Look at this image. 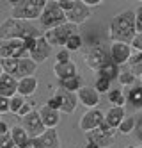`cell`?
<instances>
[{
    "label": "cell",
    "instance_id": "obj_1",
    "mask_svg": "<svg viewBox=\"0 0 142 148\" xmlns=\"http://www.w3.org/2000/svg\"><path fill=\"white\" fill-rule=\"evenodd\" d=\"M108 36L112 43H126L132 45V41L137 36V27H135V11L128 9L112 18L108 25Z\"/></svg>",
    "mask_w": 142,
    "mask_h": 148
},
{
    "label": "cell",
    "instance_id": "obj_2",
    "mask_svg": "<svg viewBox=\"0 0 142 148\" xmlns=\"http://www.w3.org/2000/svg\"><path fill=\"white\" fill-rule=\"evenodd\" d=\"M11 2V18L14 20H39L46 7L48 0H9Z\"/></svg>",
    "mask_w": 142,
    "mask_h": 148
},
{
    "label": "cell",
    "instance_id": "obj_3",
    "mask_svg": "<svg viewBox=\"0 0 142 148\" xmlns=\"http://www.w3.org/2000/svg\"><path fill=\"white\" fill-rule=\"evenodd\" d=\"M30 36H41L36 27H30L21 20H14V18H7L5 22L0 25V41L5 39H27Z\"/></svg>",
    "mask_w": 142,
    "mask_h": 148
},
{
    "label": "cell",
    "instance_id": "obj_4",
    "mask_svg": "<svg viewBox=\"0 0 142 148\" xmlns=\"http://www.w3.org/2000/svg\"><path fill=\"white\" fill-rule=\"evenodd\" d=\"M75 34H78V25H73V23L66 22V23H62L55 29H48L45 32V38L52 47H66L68 39Z\"/></svg>",
    "mask_w": 142,
    "mask_h": 148
},
{
    "label": "cell",
    "instance_id": "obj_5",
    "mask_svg": "<svg viewBox=\"0 0 142 148\" xmlns=\"http://www.w3.org/2000/svg\"><path fill=\"white\" fill-rule=\"evenodd\" d=\"M39 20H41V25L45 27L46 30L48 29H55V27H59V25L68 22V20H66V13L59 7L57 0H48L46 7H45V11H43Z\"/></svg>",
    "mask_w": 142,
    "mask_h": 148
},
{
    "label": "cell",
    "instance_id": "obj_6",
    "mask_svg": "<svg viewBox=\"0 0 142 148\" xmlns=\"http://www.w3.org/2000/svg\"><path fill=\"white\" fill-rule=\"evenodd\" d=\"M85 62L91 70H94L96 73L101 71L107 64H110L112 59H110V50H107L103 45H96L89 50V54L85 57Z\"/></svg>",
    "mask_w": 142,
    "mask_h": 148
},
{
    "label": "cell",
    "instance_id": "obj_7",
    "mask_svg": "<svg viewBox=\"0 0 142 148\" xmlns=\"http://www.w3.org/2000/svg\"><path fill=\"white\" fill-rule=\"evenodd\" d=\"M85 136H87V141H89V143H94V145H98L100 148H108V146H112V143H114L116 129H112L110 125H107L103 121L98 129L87 132Z\"/></svg>",
    "mask_w": 142,
    "mask_h": 148
},
{
    "label": "cell",
    "instance_id": "obj_8",
    "mask_svg": "<svg viewBox=\"0 0 142 148\" xmlns=\"http://www.w3.org/2000/svg\"><path fill=\"white\" fill-rule=\"evenodd\" d=\"M21 127L27 130L30 139H37V137H41L48 130L45 127V123H43L41 116H39V111H34V109H32L25 118H21Z\"/></svg>",
    "mask_w": 142,
    "mask_h": 148
},
{
    "label": "cell",
    "instance_id": "obj_9",
    "mask_svg": "<svg viewBox=\"0 0 142 148\" xmlns=\"http://www.w3.org/2000/svg\"><path fill=\"white\" fill-rule=\"evenodd\" d=\"M25 45L21 39H5L0 41V57L2 59H21L25 54Z\"/></svg>",
    "mask_w": 142,
    "mask_h": 148
},
{
    "label": "cell",
    "instance_id": "obj_10",
    "mask_svg": "<svg viewBox=\"0 0 142 148\" xmlns=\"http://www.w3.org/2000/svg\"><path fill=\"white\" fill-rule=\"evenodd\" d=\"M103 121H105V112H101L98 107L96 109H89V111H85V114L80 118V129L87 134V132L98 129Z\"/></svg>",
    "mask_w": 142,
    "mask_h": 148
},
{
    "label": "cell",
    "instance_id": "obj_11",
    "mask_svg": "<svg viewBox=\"0 0 142 148\" xmlns=\"http://www.w3.org/2000/svg\"><path fill=\"white\" fill-rule=\"evenodd\" d=\"M91 14H92L91 13V7H87L82 0H76L73 9L66 13V20H68L69 23H73V25H80V23L87 22V20L91 18Z\"/></svg>",
    "mask_w": 142,
    "mask_h": 148
},
{
    "label": "cell",
    "instance_id": "obj_12",
    "mask_svg": "<svg viewBox=\"0 0 142 148\" xmlns=\"http://www.w3.org/2000/svg\"><path fill=\"white\" fill-rule=\"evenodd\" d=\"M132 57V45H126V43H112L110 47V59L114 64L117 66H123L130 61Z\"/></svg>",
    "mask_w": 142,
    "mask_h": 148
},
{
    "label": "cell",
    "instance_id": "obj_13",
    "mask_svg": "<svg viewBox=\"0 0 142 148\" xmlns=\"http://www.w3.org/2000/svg\"><path fill=\"white\" fill-rule=\"evenodd\" d=\"M55 97L60 102V112H66V114L75 112L76 105H78V97H76V93H69L66 89L59 88L57 93H55Z\"/></svg>",
    "mask_w": 142,
    "mask_h": 148
},
{
    "label": "cell",
    "instance_id": "obj_14",
    "mask_svg": "<svg viewBox=\"0 0 142 148\" xmlns=\"http://www.w3.org/2000/svg\"><path fill=\"white\" fill-rule=\"evenodd\" d=\"M76 97H78V102L84 103L87 109H96L100 103V93L94 89V86H84L76 93Z\"/></svg>",
    "mask_w": 142,
    "mask_h": 148
},
{
    "label": "cell",
    "instance_id": "obj_15",
    "mask_svg": "<svg viewBox=\"0 0 142 148\" xmlns=\"http://www.w3.org/2000/svg\"><path fill=\"white\" fill-rule=\"evenodd\" d=\"M50 54H52V45L46 41L45 36H39V38H37V43H36V47H34V50L30 52V59L39 64V62H45V61L50 57Z\"/></svg>",
    "mask_w": 142,
    "mask_h": 148
},
{
    "label": "cell",
    "instance_id": "obj_16",
    "mask_svg": "<svg viewBox=\"0 0 142 148\" xmlns=\"http://www.w3.org/2000/svg\"><path fill=\"white\" fill-rule=\"evenodd\" d=\"M18 95V79L9 75V73H2L0 77V97L13 98Z\"/></svg>",
    "mask_w": 142,
    "mask_h": 148
},
{
    "label": "cell",
    "instance_id": "obj_17",
    "mask_svg": "<svg viewBox=\"0 0 142 148\" xmlns=\"http://www.w3.org/2000/svg\"><path fill=\"white\" fill-rule=\"evenodd\" d=\"M53 73H55V77L59 79V82L60 80H66V79H71L75 75H78V73H76V64H75L73 61L62 62V64L55 62V64H53Z\"/></svg>",
    "mask_w": 142,
    "mask_h": 148
},
{
    "label": "cell",
    "instance_id": "obj_18",
    "mask_svg": "<svg viewBox=\"0 0 142 148\" xmlns=\"http://www.w3.org/2000/svg\"><path fill=\"white\" fill-rule=\"evenodd\" d=\"M39 148H60V137L55 129H48L41 137H37Z\"/></svg>",
    "mask_w": 142,
    "mask_h": 148
},
{
    "label": "cell",
    "instance_id": "obj_19",
    "mask_svg": "<svg viewBox=\"0 0 142 148\" xmlns=\"http://www.w3.org/2000/svg\"><path fill=\"white\" fill-rule=\"evenodd\" d=\"M126 118V112H124V107H110L107 112H105V123L110 125L112 129H119V125L123 123V120Z\"/></svg>",
    "mask_w": 142,
    "mask_h": 148
},
{
    "label": "cell",
    "instance_id": "obj_20",
    "mask_svg": "<svg viewBox=\"0 0 142 148\" xmlns=\"http://www.w3.org/2000/svg\"><path fill=\"white\" fill-rule=\"evenodd\" d=\"M39 116H41V120H43V123H45L46 129H55V127L59 125V121H60L59 111L50 109L48 105H43V107L39 109Z\"/></svg>",
    "mask_w": 142,
    "mask_h": 148
},
{
    "label": "cell",
    "instance_id": "obj_21",
    "mask_svg": "<svg viewBox=\"0 0 142 148\" xmlns=\"http://www.w3.org/2000/svg\"><path fill=\"white\" fill-rule=\"evenodd\" d=\"M37 89V79L36 77H25V79H20L18 80V95L20 97H30V95H34Z\"/></svg>",
    "mask_w": 142,
    "mask_h": 148
},
{
    "label": "cell",
    "instance_id": "obj_22",
    "mask_svg": "<svg viewBox=\"0 0 142 148\" xmlns=\"http://www.w3.org/2000/svg\"><path fill=\"white\" fill-rule=\"evenodd\" d=\"M37 68V62H34L30 57H21L20 59V64H18V73H16V79H25V77H34V71Z\"/></svg>",
    "mask_w": 142,
    "mask_h": 148
},
{
    "label": "cell",
    "instance_id": "obj_23",
    "mask_svg": "<svg viewBox=\"0 0 142 148\" xmlns=\"http://www.w3.org/2000/svg\"><path fill=\"white\" fill-rule=\"evenodd\" d=\"M11 137H13V143L16 145V148H23L29 141H30V137L27 134V130L23 129L21 125H14V127H11Z\"/></svg>",
    "mask_w": 142,
    "mask_h": 148
},
{
    "label": "cell",
    "instance_id": "obj_24",
    "mask_svg": "<svg viewBox=\"0 0 142 148\" xmlns=\"http://www.w3.org/2000/svg\"><path fill=\"white\" fill-rule=\"evenodd\" d=\"M59 86H60L62 89L69 91V93H78V91L85 86V82H84V79H82L80 75H75V77H71V79L60 80V82H59Z\"/></svg>",
    "mask_w": 142,
    "mask_h": 148
},
{
    "label": "cell",
    "instance_id": "obj_25",
    "mask_svg": "<svg viewBox=\"0 0 142 148\" xmlns=\"http://www.w3.org/2000/svg\"><path fill=\"white\" fill-rule=\"evenodd\" d=\"M126 100L132 103L135 109H142V86H132L130 88Z\"/></svg>",
    "mask_w": 142,
    "mask_h": 148
},
{
    "label": "cell",
    "instance_id": "obj_26",
    "mask_svg": "<svg viewBox=\"0 0 142 148\" xmlns=\"http://www.w3.org/2000/svg\"><path fill=\"white\" fill-rule=\"evenodd\" d=\"M128 70L133 73L135 77H142V52H135V54H132V57H130L128 61Z\"/></svg>",
    "mask_w": 142,
    "mask_h": 148
},
{
    "label": "cell",
    "instance_id": "obj_27",
    "mask_svg": "<svg viewBox=\"0 0 142 148\" xmlns=\"http://www.w3.org/2000/svg\"><path fill=\"white\" fill-rule=\"evenodd\" d=\"M108 102H110L112 107H124V103L128 100L121 89H110L108 91Z\"/></svg>",
    "mask_w": 142,
    "mask_h": 148
},
{
    "label": "cell",
    "instance_id": "obj_28",
    "mask_svg": "<svg viewBox=\"0 0 142 148\" xmlns=\"http://www.w3.org/2000/svg\"><path fill=\"white\" fill-rule=\"evenodd\" d=\"M110 84H112L110 79H107V77L100 75V73H96V79H94V89L100 93V95L110 91Z\"/></svg>",
    "mask_w": 142,
    "mask_h": 148
},
{
    "label": "cell",
    "instance_id": "obj_29",
    "mask_svg": "<svg viewBox=\"0 0 142 148\" xmlns=\"http://www.w3.org/2000/svg\"><path fill=\"white\" fill-rule=\"evenodd\" d=\"M18 64H20V59H0V66H2L4 73H9L13 77H16L18 73Z\"/></svg>",
    "mask_w": 142,
    "mask_h": 148
},
{
    "label": "cell",
    "instance_id": "obj_30",
    "mask_svg": "<svg viewBox=\"0 0 142 148\" xmlns=\"http://www.w3.org/2000/svg\"><path fill=\"white\" fill-rule=\"evenodd\" d=\"M121 66H117V64H114V62H110V64H107L101 71H98L100 75H103V77H107V79H110V80H114V79H117L119 77V73H121V70H119Z\"/></svg>",
    "mask_w": 142,
    "mask_h": 148
},
{
    "label": "cell",
    "instance_id": "obj_31",
    "mask_svg": "<svg viewBox=\"0 0 142 148\" xmlns=\"http://www.w3.org/2000/svg\"><path fill=\"white\" fill-rule=\"evenodd\" d=\"M117 130L121 132V134H124V136L132 134V132L135 130V118H133V116H126V118L123 120V123L119 125Z\"/></svg>",
    "mask_w": 142,
    "mask_h": 148
},
{
    "label": "cell",
    "instance_id": "obj_32",
    "mask_svg": "<svg viewBox=\"0 0 142 148\" xmlns=\"http://www.w3.org/2000/svg\"><path fill=\"white\" fill-rule=\"evenodd\" d=\"M82 45H84V38L80 34H75V36H71L68 39V43H66V47H64V48L69 50V52H76V50L82 48Z\"/></svg>",
    "mask_w": 142,
    "mask_h": 148
},
{
    "label": "cell",
    "instance_id": "obj_33",
    "mask_svg": "<svg viewBox=\"0 0 142 148\" xmlns=\"http://www.w3.org/2000/svg\"><path fill=\"white\" fill-rule=\"evenodd\" d=\"M117 80H119V84L121 86H133V82H135V75L130 70H124V71H121L119 73V77H117Z\"/></svg>",
    "mask_w": 142,
    "mask_h": 148
},
{
    "label": "cell",
    "instance_id": "obj_34",
    "mask_svg": "<svg viewBox=\"0 0 142 148\" xmlns=\"http://www.w3.org/2000/svg\"><path fill=\"white\" fill-rule=\"evenodd\" d=\"M25 102H27V100H25L23 97H20V95L13 97V98H11V112H13V114H18L20 109L25 105Z\"/></svg>",
    "mask_w": 142,
    "mask_h": 148
},
{
    "label": "cell",
    "instance_id": "obj_35",
    "mask_svg": "<svg viewBox=\"0 0 142 148\" xmlns=\"http://www.w3.org/2000/svg\"><path fill=\"white\" fill-rule=\"evenodd\" d=\"M69 61H71V52L66 50V48H62L57 54V57H55V62H59V64H62V62H69Z\"/></svg>",
    "mask_w": 142,
    "mask_h": 148
},
{
    "label": "cell",
    "instance_id": "obj_36",
    "mask_svg": "<svg viewBox=\"0 0 142 148\" xmlns=\"http://www.w3.org/2000/svg\"><path fill=\"white\" fill-rule=\"evenodd\" d=\"M135 27H137V34H142V4L135 9Z\"/></svg>",
    "mask_w": 142,
    "mask_h": 148
},
{
    "label": "cell",
    "instance_id": "obj_37",
    "mask_svg": "<svg viewBox=\"0 0 142 148\" xmlns=\"http://www.w3.org/2000/svg\"><path fill=\"white\" fill-rule=\"evenodd\" d=\"M0 148H16V145L13 143V137H11V134L0 136Z\"/></svg>",
    "mask_w": 142,
    "mask_h": 148
},
{
    "label": "cell",
    "instance_id": "obj_38",
    "mask_svg": "<svg viewBox=\"0 0 142 148\" xmlns=\"http://www.w3.org/2000/svg\"><path fill=\"white\" fill-rule=\"evenodd\" d=\"M75 2H76V0H57V4H59V7L62 9L64 13H68V11H71V9H73V5H75Z\"/></svg>",
    "mask_w": 142,
    "mask_h": 148
},
{
    "label": "cell",
    "instance_id": "obj_39",
    "mask_svg": "<svg viewBox=\"0 0 142 148\" xmlns=\"http://www.w3.org/2000/svg\"><path fill=\"white\" fill-rule=\"evenodd\" d=\"M4 112H11V98L0 97V114Z\"/></svg>",
    "mask_w": 142,
    "mask_h": 148
},
{
    "label": "cell",
    "instance_id": "obj_40",
    "mask_svg": "<svg viewBox=\"0 0 142 148\" xmlns=\"http://www.w3.org/2000/svg\"><path fill=\"white\" fill-rule=\"evenodd\" d=\"M46 105H48V107L50 109H53V111H59L60 112V102H59V98L55 97V95H53V97L46 102Z\"/></svg>",
    "mask_w": 142,
    "mask_h": 148
},
{
    "label": "cell",
    "instance_id": "obj_41",
    "mask_svg": "<svg viewBox=\"0 0 142 148\" xmlns=\"http://www.w3.org/2000/svg\"><path fill=\"white\" fill-rule=\"evenodd\" d=\"M132 48H135L137 52H142V34L135 36V39L132 41Z\"/></svg>",
    "mask_w": 142,
    "mask_h": 148
},
{
    "label": "cell",
    "instance_id": "obj_42",
    "mask_svg": "<svg viewBox=\"0 0 142 148\" xmlns=\"http://www.w3.org/2000/svg\"><path fill=\"white\" fill-rule=\"evenodd\" d=\"M30 111H32V107L29 105V102H25V105H23V107L20 109V112H18L16 116H20V118H25V116H27V114H29Z\"/></svg>",
    "mask_w": 142,
    "mask_h": 148
},
{
    "label": "cell",
    "instance_id": "obj_43",
    "mask_svg": "<svg viewBox=\"0 0 142 148\" xmlns=\"http://www.w3.org/2000/svg\"><path fill=\"white\" fill-rule=\"evenodd\" d=\"M11 132V127L5 123V121H0V136H5Z\"/></svg>",
    "mask_w": 142,
    "mask_h": 148
},
{
    "label": "cell",
    "instance_id": "obj_44",
    "mask_svg": "<svg viewBox=\"0 0 142 148\" xmlns=\"http://www.w3.org/2000/svg\"><path fill=\"white\" fill-rule=\"evenodd\" d=\"M23 148H39V146H37V139H30Z\"/></svg>",
    "mask_w": 142,
    "mask_h": 148
},
{
    "label": "cell",
    "instance_id": "obj_45",
    "mask_svg": "<svg viewBox=\"0 0 142 148\" xmlns=\"http://www.w3.org/2000/svg\"><path fill=\"white\" fill-rule=\"evenodd\" d=\"M135 130L139 132V137H142V120H140V123H139V125H135Z\"/></svg>",
    "mask_w": 142,
    "mask_h": 148
},
{
    "label": "cell",
    "instance_id": "obj_46",
    "mask_svg": "<svg viewBox=\"0 0 142 148\" xmlns=\"http://www.w3.org/2000/svg\"><path fill=\"white\" fill-rule=\"evenodd\" d=\"M85 148H100V146H98V145H94V143H89V141H87Z\"/></svg>",
    "mask_w": 142,
    "mask_h": 148
},
{
    "label": "cell",
    "instance_id": "obj_47",
    "mask_svg": "<svg viewBox=\"0 0 142 148\" xmlns=\"http://www.w3.org/2000/svg\"><path fill=\"white\" fill-rule=\"evenodd\" d=\"M126 148H142V146H135V145H132V146H126Z\"/></svg>",
    "mask_w": 142,
    "mask_h": 148
},
{
    "label": "cell",
    "instance_id": "obj_48",
    "mask_svg": "<svg viewBox=\"0 0 142 148\" xmlns=\"http://www.w3.org/2000/svg\"><path fill=\"white\" fill-rule=\"evenodd\" d=\"M2 73H4V70H2V66H0V77H2Z\"/></svg>",
    "mask_w": 142,
    "mask_h": 148
},
{
    "label": "cell",
    "instance_id": "obj_49",
    "mask_svg": "<svg viewBox=\"0 0 142 148\" xmlns=\"http://www.w3.org/2000/svg\"><path fill=\"white\" fill-rule=\"evenodd\" d=\"M140 80H142V77H140Z\"/></svg>",
    "mask_w": 142,
    "mask_h": 148
},
{
    "label": "cell",
    "instance_id": "obj_50",
    "mask_svg": "<svg viewBox=\"0 0 142 148\" xmlns=\"http://www.w3.org/2000/svg\"><path fill=\"white\" fill-rule=\"evenodd\" d=\"M0 121H2V120H0Z\"/></svg>",
    "mask_w": 142,
    "mask_h": 148
}]
</instances>
